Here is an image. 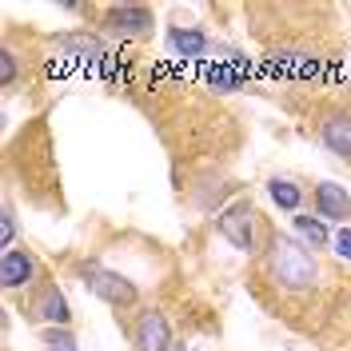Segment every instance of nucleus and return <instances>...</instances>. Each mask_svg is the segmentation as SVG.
I'll return each mask as SVG.
<instances>
[{
    "label": "nucleus",
    "mask_w": 351,
    "mask_h": 351,
    "mask_svg": "<svg viewBox=\"0 0 351 351\" xmlns=\"http://www.w3.org/2000/svg\"><path fill=\"white\" fill-rule=\"evenodd\" d=\"M168 351H188V343H172V348H168Z\"/></svg>",
    "instance_id": "obj_16"
},
{
    "label": "nucleus",
    "mask_w": 351,
    "mask_h": 351,
    "mask_svg": "<svg viewBox=\"0 0 351 351\" xmlns=\"http://www.w3.org/2000/svg\"><path fill=\"white\" fill-rule=\"evenodd\" d=\"M116 324H120V331H128V339L136 351H168L176 343L168 319L156 307H136L132 315H120Z\"/></svg>",
    "instance_id": "obj_7"
},
{
    "label": "nucleus",
    "mask_w": 351,
    "mask_h": 351,
    "mask_svg": "<svg viewBox=\"0 0 351 351\" xmlns=\"http://www.w3.org/2000/svg\"><path fill=\"white\" fill-rule=\"evenodd\" d=\"M267 199L287 216H300L307 204V188H300L295 176H267Z\"/></svg>",
    "instance_id": "obj_12"
},
{
    "label": "nucleus",
    "mask_w": 351,
    "mask_h": 351,
    "mask_svg": "<svg viewBox=\"0 0 351 351\" xmlns=\"http://www.w3.org/2000/svg\"><path fill=\"white\" fill-rule=\"evenodd\" d=\"M164 44H168V52L176 60H204V64H208V56L216 48V40L204 28H196V24H172L164 32Z\"/></svg>",
    "instance_id": "obj_10"
},
{
    "label": "nucleus",
    "mask_w": 351,
    "mask_h": 351,
    "mask_svg": "<svg viewBox=\"0 0 351 351\" xmlns=\"http://www.w3.org/2000/svg\"><path fill=\"white\" fill-rule=\"evenodd\" d=\"M76 276H80V284H84L100 304H108L112 311H116V319H120V315H132V311L140 307V287L132 284L128 276H120V271L104 267V263L80 260L76 263Z\"/></svg>",
    "instance_id": "obj_6"
},
{
    "label": "nucleus",
    "mask_w": 351,
    "mask_h": 351,
    "mask_svg": "<svg viewBox=\"0 0 351 351\" xmlns=\"http://www.w3.org/2000/svg\"><path fill=\"white\" fill-rule=\"evenodd\" d=\"M36 339H40V351H80L72 328H44L36 331Z\"/></svg>",
    "instance_id": "obj_13"
},
{
    "label": "nucleus",
    "mask_w": 351,
    "mask_h": 351,
    "mask_svg": "<svg viewBox=\"0 0 351 351\" xmlns=\"http://www.w3.org/2000/svg\"><path fill=\"white\" fill-rule=\"evenodd\" d=\"M16 247V204H12V192H4L0 199V252Z\"/></svg>",
    "instance_id": "obj_14"
},
{
    "label": "nucleus",
    "mask_w": 351,
    "mask_h": 351,
    "mask_svg": "<svg viewBox=\"0 0 351 351\" xmlns=\"http://www.w3.org/2000/svg\"><path fill=\"white\" fill-rule=\"evenodd\" d=\"M247 291L271 319L304 331V335H319L324 324L335 315L339 276L324 263V256L307 252L291 232L287 236L276 232L267 252L252 260Z\"/></svg>",
    "instance_id": "obj_1"
},
{
    "label": "nucleus",
    "mask_w": 351,
    "mask_h": 351,
    "mask_svg": "<svg viewBox=\"0 0 351 351\" xmlns=\"http://www.w3.org/2000/svg\"><path fill=\"white\" fill-rule=\"evenodd\" d=\"M291 236L304 243L307 252H315V256L331 252V240H335L331 223L328 219H319L315 212H300V216H291Z\"/></svg>",
    "instance_id": "obj_11"
},
{
    "label": "nucleus",
    "mask_w": 351,
    "mask_h": 351,
    "mask_svg": "<svg viewBox=\"0 0 351 351\" xmlns=\"http://www.w3.org/2000/svg\"><path fill=\"white\" fill-rule=\"evenodd\" d=\"M88 24L104 40L144 44L156 36V8H148V4H88Z\"/></svg>",
    "instance_id": "obj_3"
},
{
    "label": "nucleus",
    "mask_w": 351,
    "mask_h": 351,
    "mask_svg": "<svg viewBox=\"0 0 351 351\" xmlns=\"http://www.w3.org/2000/svg\"><path fill=\"white\" fill-rule=\"evenodd\" d=\"M307 204H311L315 216L328 219V223H339V228L351 223V192L343 184H335V180H315L307 188Z\"/></svg>",
    "instance_id": "obj_9"
},
{
    "label": "nucleus",
    "mask_w": 351,
    "mask_h": 351,
    "mask_svg": "<svg viewBox=\"0 0 351 351\" xmlns=\"http://www.w3.org/2000/svg\"><path fill=\"white\" fill-rule=\"evenodd\" d=\"M331 256H335L339 263H351V223L335 232V240H331Z\"/></svg>",
    "instance_id": "obj_15"
},
{
    "label": "nucleus",
    "mask_w": 351,
    "mask_h": 351,
    "mask_svg": "<svg viewBox=\"0 0 351 351\" xmlns=\"http://www.w3.org/2000/svg\"><path fill=\"white\" fill-rule=\"evenodd\" d=\"M216 232L232 243L236 252H243L247 260H256V256L267 252V243L276 240V232H280V228L263 216V208L256 204V199L236 196L232 204H223V208H219Z\"/></svg>",
    "instance_id": "obj_2"
},
{
    "label": "nucleus",
    "mask_w": 351,
    "mask_h": 351,
    "mask_svg": "<svg viewBox=\"0 0 351 351\" xmlns=\"http://www.w3.org/2000/svg\"><path fill=\"white\" fill-rule=\"evenodd\" d=\"M307 120H311L315 144L351 168V92H343V96H315Z\"/></svg>",
    "instance_id": "obj_4"
},
{
    "label": "nucleus",
    "mask_w": 351,
    "mask_h": 351,
    "mask_svg": "<svg viewBox=\"0 0 351 351\" xmlns=\"http://www.w3.org/2000/svg\"><path fill=\"white\" fill-rule=\"evenodd\" d=\"M16 311L28 328H72V304H68L64 287L56 284L52 271H44L36 284L28 287L24 295H16Z\"/></svg>",
    "instance_id": "obj_5"
},
{
    "label": "nucleus",
    "mask_w": 351,
    "mask_h": 351,
    "mask_svg": "<svg viewBox=\"0 0 351 351\" xmlns=\"http://www.w3.org/2000/svg\"><path fill=\"white\" fill-rule=\"evenodd\" d=\"M44 271H48V267L40 263V256H36L28 243H16V247L0 252V287H4V295H12V300L24 295Z\"/></svg>",
    "instance_id": "obj_8"
}]
</instances>
